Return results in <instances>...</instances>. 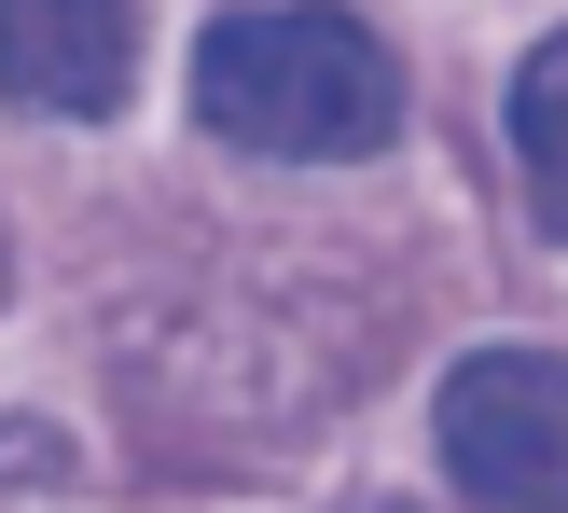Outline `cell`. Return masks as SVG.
Returning <instances> with one entry per match:
<instances>
[{
    "instance_id": "cell-5",
    "label": "cell",
    "mask_w": 568,
    "mask_h": 513,
    "mask_svg": "<svg viewBox=\"0 0 568 513\" xmlns=\"http://www.w3.org/2000/svg\"><path fill=\"white\" fill-rule=\"evenodd\" d=\"M0 278H14V250H0Z\"/></svg>"
},
{
    "instance_id": "cell-2",
    "label": "cell",
    "mask_w": 568,
    "mask_h": 513,
    "mask_svg": "<svg viewBox=\"0 0 568 513\" xmlns=\"http://www.w3.org/2000/svg\"><path fill=\"white\" fill-rule=\"evenodd\" d=\"M444 472L486 513H568V361L486 348L444 375Z\"/></svg>"
},
{
    "instance_id": "cell-1",
    "label": "cell",
    "mask_w": 568,
    "mask_h": 513,
    "mask_svg": "<svg viewBox=\"0 0 568 513\" xmlns=\"http://www.w3.org/2000/svg\"><path fill=\"white\" fill-rule=\"evenodd\" d=\"M194 111H209L236 153L277 167H347L403 125V56L347 14V0H264V14H222L194 42Z\"/></svg>"
},
{
    "instance_id": "cell-3",
    "label": "cell",
    "mask_w": 568,
    "mask_h": 513,
    "mask_svg": "<svg viewBox=\"0 0 568 513\" xmlns=\"http://www.w3.org/2000/svg\"><path fill=\"white\" fill-rule=\"evenodd\" d=\"M139 83V0H0V98L98 125Z\"/></svg>"
},
{
    "instance_id": "cell-4",
    "label": "cell",
    "mask_w": 568,
    "mask_h": 513,
    "mask_svg": "<svg viewBox=\"0 0 568 513\" xmlns=\"http://www.w3.org/2000/svg\"><path fill=\"white\" fill-rule=\"evenodd\" d=\"M499 111H514V167H527V209H541L555 237H568V28H555V42L514 70V98H499Z\"/></svg>"
}]
</instances>
